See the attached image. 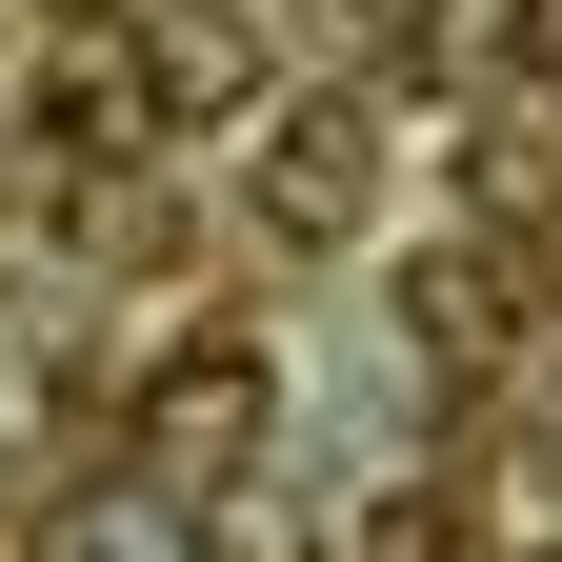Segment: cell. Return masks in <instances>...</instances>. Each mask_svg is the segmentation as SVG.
<instances>
[{
    "label": "cell",
    "instance_id": "6da1fadb",
    "mask_svg": "<svg viewBox=\"0 0 562 562\" xmlns=\"http://www.w3.org/2000/svg\"><path fill=\"white\" fill-rule=\"evenodd\" d=\"M362 201H382L362 101H302V121H281V161H261V222H281V241H362Z\"/></svg>",
    "mask_w": 562,
    "mask_h": 562
},
{
    "label": "cell",
    "instance_id": "7a4b0ae2",
    "mask_svg": "<svg viewBox=\"0 0 562 562\" xmlns=\"http://www.w3.org/2000/svg\"><path fill=\"white\" fill-rule=\"evenodd\" d=\"M140 442H161V482H222V442H261V362H241V341L161 362V382H140Z\"/></svg>",
    "mask_w": 562,
    "mask_h": 562
},
{
    "label": "cell",
    "instance_id": "3957f363",
    "mask_svg": "<svg viewBox=\"0 0 562 562\" xmlns=\"http://www.w3.org/2000/svg\"><path fill=\"white\" fill-rule=\"evenodd\" d=\"M41 562H201V522H181V482H101L41 522Z\"/></svg>",
    "mask_w": 562,
    "mask_h": 562
}]
</instances>
